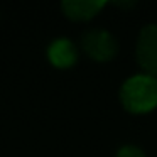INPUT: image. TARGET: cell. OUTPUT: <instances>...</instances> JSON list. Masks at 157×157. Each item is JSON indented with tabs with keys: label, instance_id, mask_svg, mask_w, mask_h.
Segmentation results:
<instances>
[{
	"label": "cell",
	"instance_id": "7a4b0ae2",
	"mask_svg": "<svg viewBox=\"0 0 157 157\" xmlns=\"http://www.w3.org/2000/svg\"><path fill=\"white\" fill-rule=\"evenodd\" d=\"M83 49L91 56L93 59L98 61H108L117 54V41L110 32L101 31V29H91L85 32L81 37Z\"/></svg>",
	"mask_w": 157,
	"mask_h": 157
},
{
	"label": "cell",
	"instance_id": "3957f363",
	"mask_svg": "<svg viewBox=\"0 0 157 157\" xmlns=\"http://www.w3.org/2000/svg\"><path fill=\"white\" fill-rule=\"evenodd\" d=\"M137 59L150 76H157V25L150 24L140 31L137 41Z\"/></svg>",
	"mask_w": 157,
	"mask_h": 157
},
{
	"label": "cell",
	"instance_id": "277c9868",
	"mask_svg": "<svg viewBox=\"0 0 157 157\" xmlns=\"http://www.w3.org/2000/svg\"><path fill=\"white\" fill-rule=\"evenodd\" d=\"M49 59L58 68H68L76 61V48L69 39L61 37L51 42L49 46Z\"/></svg>",
	"mask_w": 157,
	"mask_h": 157
},
{
	"label": "cell",
	"instance_id": "8992f818",
	"mask_svg": "<svg viewBox=\"0 0 157 157\" xmlns=\"http://www.w3.org/2000/svg\"><path fill=\"white\" fill-rule=\"evenodd\" d=\"M117 157H145V155H144V152L139 149V147H135V145H125V147H122V149L118 150Z\"/></svg>",
	"mask_w": 157,
	"mask_h": 157
},
{
	"label": "cell",
	"instance_id": "6da1fadb",
	"mask_svg": "<svg viewBox=\"0 0 157 157\" xmlns=\"http://www.w3.org/2000/svg\"><path fill=\"white\" fill-rule=\"evenodd\" d=\"M120 100L128 112L145 113L157 106V79L150 75H137L123 83Z\"/></svg>",
	"mask_w": 157,
	"mask_h": 157
},
{
	"label": "cell",
	"instance_id": "5b68a950",
	"mask_svg": "<svg viewBox=\"0 0 157 157\" xmlns=\"http://www.w3.org/2000/svg\"><path fill=\"white\" fill-rule=\"evenodd\" d=\"M103 5H105L103 0H64L63 10L71 19L86 21V19H91Z\"/></svg>",
	"mask_w": 157,
	"mask_h": 157
}]
</instances>
